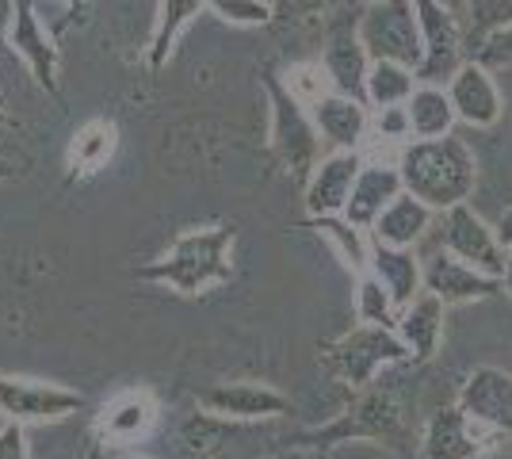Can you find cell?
<instances>
[{
  "mask_svg": "<svg viewBox=\"0 0 512 459\" xmlns=\"http://www.w3.org/2000/svg\"><path fill=\"white\" fill-rule=\"evenodd\" d=\"M272 96V150L283 161V169L291 180H299L302 188L310 184V176L318 169V127L306 119L299 96L291 88H283L276 77L264 81Z\"/></svg>",
  "mask_w": 512,
  "mask_h": 459,
  "instance_id": "cell-5",
  "label": "cell"
},
{
  "mask_svg": "<svg viewBox=\"0 0 512 459\" xmlns=\"http://www.w3.org/2000/svg\"><path fill=\"white\" fill-rule=\"evenodd\" d=\"M8 27H16V4L12 0H0V46L8 39Z\"/></svg>",
  "mask_w": 512,
  "mask_h": 459,
  "instance_id": "cell-34",
  "label": "cell"
},
{
  "mask_svg": "<svg viewBox=\"0 0 512 459\" xmlns=\"http://www.w3.org/2000/svg\"><path fill=\"white\" fill-rule=\"evenodd\" d=\"M325 8H329V0H272V12L283 23L310 20V16H321Z\"/></svg>",
  "mask_w": 512,
  "mask_h": 459,
  "instance_id": "cell-32",
  "label": "cell"
},
{
  "mask_svg": "<svg viewBox=\"0 0 512 459\" xmlns=\"http://www.w3.org/2000/svg\"><path fill=\"white\" fill-rule=\"evenodd\" d=\"M398 173L409 196L428 203L432 211H451L459 203H467L478 180L474 153L467 150L463 138H417L413 146L398 157Z\"/></svg>",
  "mask_w": 512,
  "mask_h": 459,
  "instance_id": "cell-1",
  "label": "cell"
},
{
  "mask_svg": "<svg viewBox=\"0 0 512 459\" xmlns=\"http://www.w3.org/2000/svg\"><path fill=\"white\" fill-rule=\"evenodd\" d=\"M360 43L371 62H398L421 69L425 62V35L413 0H375L360 12Z\"/></svg>",
  "mask_w": 512,
  "mask_h": 459,
  "instance_id": "cell-3",
  "label": "cell"
},
{
  "mask_svg": "<svg viewBox=\"0 0 512 459\" xmlns=\"http://www.w3.org/2000/svg\"><path fill=\"white\" fill-rule=\"evenodd\" d=\"M444 314L448 306L440 303L432 291H421L413 303L402 310L398 318V337L406 341V349L413 352V360H432L440 352V341H444Z\"/></svg>",
  "mask_w": 512,
  "mask_h": 459,
  "instance_id": "cell-17",
  "label": "cell"
},
{
  "mask_svg": "<svg viewBox=\"0 0 512 459\" xmlns=\"http://www.w3.org/2000/svg\"><path fill=\"white\" fill-rule=\"evenodd\" d=\"M448 96L455 115L470 123V127H493L501 119V92L493 85L490 69L482 66L478 58L474 62H463L455 69V77L448 81Z\"/></svg>",
  "mask_w": 512,
  "mask_h": 459,
  "instance_id": "cell-14",
  "label": "cell"
},
{
  "mask_svg": "<svg viewBox=\"0 0 512 459\" xmlns=\"http://www.w3.org/2000/svg\"><path fill=\"white\" fill-rule=\"evenodd\" d=\"M146 421H150L146 406H142L138 398H127L119 410H111V414H107V433H115V437H130V433H138Z\"/></svg>",
  "mask_w": 512,
  "mask_h": 459,
  "instance_id": "cell-30",
  "label": "cell"
},
{
  "mask_svg": "<svg viewBox=\"0 0 512 459\" xmlns=\"http://www.w3.org/2000/svg\"><path fill=\"white\" fill-rule=\"evenodd\" d=\"M432 226V207L421 203L417 196H402L386 207L383 215L371 226V238L383 241V245H394V249H413L417 241L425 238V230Z\"/></svg>",
  "mask_w": 512,
  "mask_h": 459,
  "instance_id": "cell-21",
  "label": "cell"
},
{
  "mask_svg": "<svg viewBox=\"0 0 512 459\" xmlns=\"http://www.w3.org/2000/svg\"><path fill=\"white\" fill-rule=\"evenodd\" d=\"M497 238H501V245H505V249L512 245V211L501 222H497Z\"/></svg>",
  "mask_w": 512,
  "mask_h": 459,
  "instance_id": "cell-35",
  "label": "cell"
},
{
  "mask_svg": "<svg viewBox=\"0 0 512 459\" xmlns=\"http://www.w3.org/2000/svg\"><path fill=\"white\" fill-rule=\"evenodd\" d=\"M413 352L406 349V341L398 337V329L386 326H356L352 333H344L337 345L325 349V360L329 368L341 375L348 387L363 391L367 383H375L379 368H390V364H402Z\"/></svg>",
  "mask_w": 512,
  "mask_h": 459,
  "instance_id": "cell-4",
  "label": "cell"
},
{
  "mask_svg": "<svg viewBox=\"0 0 512 459\" xmlns=\"http://www.w3.org/2000/svg\"><path fill=\"white\" fill-rule=\"evenodd\" d=\"M402 192H406V184H402L398 169H390V165H363L360 176H356V188H352V199L344 207V219L352 222V226H375V219Z\"/></svg>",
  "mask_w": 512,
  "mask_h": 459,
  "instance_id": "cell-16",
  "label": "cell"
},
{
  "mask_svg": "<svg viewBox=\"0 0 512 459\" xmlns=\"http://www.w3.org/2000/svg\"><path fill=\"white\" fill-rule=\"evenodd\" d=\"M318 230L329 241H333V245H337V253L344 257V264H352V268H363V264H371V253L363 249L360 230H356V226H352L348 219H337V215H321Z\"/></svg>",
  "mask_w": 512,
  "mask_h": 459,
  "instance_id": "cell-27",
  "label": "cell"
},
{
  "mask_svg": "<svg viewBox=\"0 0 512 459\" xmlns=\"http://www.w3.org/2000/svg\"><path fill=\"white\" fill-rule=\"evenodd\" d=\"M459 115L451 108V96L436 85H421L406 104V127L417 138H448L451 123Z\"/></svg>",
  "mask_w": 512,
  "mask_h": 459,
  "instance_id": "cell-23",
  "label": "cell"
},
{
  "mask_svg": "<svg viewBox=\"0 0 512 459\" xmlns=\"http://www.w3.org/2000/svg\"><path fill=\"white\" fill-rule=\"evenodd\" d=\"M0 459H27V440H23L20 421H8L0 429Z\"/></svg>",
  "mask_w": 512,
  "mask_h": 459,
  "instance_id": "cell-33",
  "label": "cell"
},
{
  "mask_svg": "<svg viewBox=\"0 0 512 459\" xmlns=\"http://www.w3.org/2000/svg\"><path fill=\"white\" fill-rule=\"evenodd\" d=\"M314 127H318V134H325V142H333L337 150H356L363 131H367L363 100H352V96H341V92L321 96V100H314Z\"/></svg>",
  "mask_w": 512,
  "mask_h": 459,
  "instance_id": "cell-20",
  "label": "cell"
},
{
  "mask_svg": "<svg viewBox=\"0 0 512 459\" xmlns=\"http://www.w3.org/2000/svg\"><path fill=\"white\" fill-rule=\"evenodd\" d=\"M8 176H12V169H8L4 161H0V180H8Z\"/></svg>",
  "mask_w": 512,
  "mask_h": 459,
  "instance_id": "cell-37",
  "label": "cell"
},
{
  "mask_svg": "<svg viewBox=\"0 0 512 459\" xmlns=\"http://www.w3.org/2000/svg\"><path fill=\"white\" fill-rule=\"evenodd\" d=\"M459 410L470 421L512 437V375L505 368H490V364L474 368L459 391Z\"/></svg>",
  "mask_w": 512,
  "mask_h": 459,
  "instance_id": "cell-11",
  "label": "cell"
},
{
  "mask_svg": "<svg viewBox=\"0 0 512 459\" xmlns=\"http://www.w3.org/2000/svg\"><path fill=\"white\" fill-rule=\"evenodd\" d=\"M321 66H325V77L333 81V88L341 96L367 100V69H371V58H367V50L360 43V16L341 12V16L329 20Z\"/></svg>",
  "mask_w": 512,
  "mask_h": 459,
  "instance_id": "cell-7",
  "label": "cell"
},
{
  "mask_svg": "<svg viewBox=\"0 0 512 459\" xmlns=\"http://www.w3.org/2000/svg\"><path fill=\"white\" fill-rule=\"evenodd\" d=\"M234 226H211V230H188L172 241V249L157 264L142 268L146 280L169 284L180 295H199L211 284L234 276L230 249H234Z\"/></svg>",
  "mask_w": 512,
  "mask_h": 459,
  "instance_id": "cell-2",
  "label": "cell"
},
{
  "mask_svg": "<svg viewBox=\"0 0 512 459\" xmlns=\"http://www.w3.org/2000/svg\"><path fill=\"white\" fill-rule=\"evenodd\" d=\"M421 452H425V459H474L478 456V440L470 433V417L459 406L436 410L425 429Z\"/></svg>",
  "mask_w": 512,
  "mask_h": 459,
  "instance_id": "cell-22",
  "label": "cell"
},
{
  "mask_svg": "<svg viewBox=\"0 0 512 459\" xmlns=\"http://www.w3.org/2000/svg\"><path fill=\"white\" fill-rule=\"evenodd\" d=\"M478 62L482 66H512V27L497 31L478 46Z\"/></svg>",
  "mask_w": 512,
  "mask_h": 459,
  "instance_id": "cell-31",
  "label": "cell"
},
{
  "mask_svg": "<svg viewBox=\"0 0 512 459\" xmlns=\"http://www.w3.org/2000/svg\"><path fill=\"white\" fill-rule=\"evenodd\" d=\"M199 12H203V0H161V16H157L153 43H150V66L153 69L165 66V58H169L176 35H180Z\"/></svg>",
  "mask_w": 512,
  "mask_h": 459,
  "instance_id": "cell-25",
  "label": "cell"
},
{
  "mask_svg": "<svg viewBox=\"0 0 512 459\" xmlns=\"http://www.w3.org/2000/svg\"><path fill=\"white\" fill-rule=\"evenodd\" d=\"M425 291H432L444 306H459L478 303V299H490L497 291H505V280H497L490 272L459 261L448 249H440V253H432L425 261Z\"/></svg>",
  "mask_w": 512,
  "mask_h": 459,
  "instance_id": "cell-10",
  "label": "cell"
},
{
  "mask_svg": "<svg viewBox=\"0 0 512 459\" xmlns=\"http://www.w3.org/2000/svg\"><path fill=\"white\" fill-rule=\"evenodd\" d=\"M12 46L20 54L23 62L31 66L35 81L54 96L58 85H54V69H58V50L50 46V39L43 35L39 27V16L31 8V0H16V27H12Z\"/></svg>",
  "mask_w": 512,
  "mask_h": 459,
  "instance_id": "cell-19",
  "label": "cell"
},
{
  "mask_svg": "<svg viewBox=\"0 0 512 459\" xmlns=\"http://www.w3.org/2000/svg\"><path fill=\"white\" fill-rule=\"evenodd\" d=\"M199 406L214 417H230V421H256V417H283L291 410V402L279 391L264 383H226L199 394Z\"/></svg>",
  "mask_w": 512,
  "mask_h": 459,
  "instance_id": "cell-15",
  "label": "cell"
},
{
  "mask_svg": "<svg viewBox=\"0 0 512 459\" xmlns=\"http://www.w3.org/2000/svg\"><path fill=\"white\" fill-rule=\"evenodd\" d=\"M214 16L230 23H245V27H264V23L276 20L272 12V0H203Z\"/></svg>",
  "mask_w": 512,
  "mask_h": 459,
  "instance_id": "cell-29",
  "label": "cell"
},
{
  "mask_svg": "<svg viewBox=\"0 0 512 459\" xmlns=\"http://www.w3.org/2000/svg\"><path fill=\"white\" fill-rule=\"evenodd\" d=\"M402 406H398V398L390 387H375V391H367L356 402V410L348 417H341L337 425H329L325 433H318L321 440H386V437H398V429H402Z\"/></svg>",
  "mask_w": 512,
  "mask_h": 459,
  "instance_id": "cell-12",
  "label": "cell"
},
{
  "mask_svg": "<svg viewBox=\"0 0 512 459\" xmlns=\"http://www.w3.org/2000/svg\"><path fill=\"white\" fill-rule=\"evenodd\" d=\"M363 161L356 150H337L333 157H325L310 184H306V211L321 219V215H344L352 188H356V176H360Z\"/></svg>",
  "mask_w": 512,
  "mask_h": 459,
  "instance_id": "cell-13",
  "label": "cell"
},
{
  "mask_svg": "<svg viewBox=\"0 0 512 459\" xmlns=\"http://www.w3.org/2000/svg\"><path fill=\"white\" fill-rule=\"evenodd\" d=\"M81 406H85V398L77 391H65L58 383L0 375V414H8L12 421H58Z\"/></svg>",
  "mask_w": 512,
  "mask_h": 459,
  "instance_id": "cell-9",
  "label": "cell"
},
{
  "mask_svg": "<svg viewBox=\"0 0 512 459\" xmlns=\"http://www.w3.org/2000/svg\"><path fill=\"white\" fill-rule=\"evenodd\" d=\"M444 249L455 253L459 261L474 264L482 272H490L497 280H505V268H509V249L501 245L497 230L486 226L470 211L467 203L444 211Z\"/></svg>",
  "mask_w": 512,
  "mask_h": 459,
  "instance_id": "cell-8",
  "label": "cell"
},
{
  "mask_svg": "<svg viewBox=\"0 0 512 459\" xmlns=\"http://www.w3.org/2000/svg\"><path fill=\"white\" fill-rule=\"evenodd\" d=\"M371 268H375V276L390 291L394 306H402V310L425 291V264L417 261L413 249H394V245L375 241L371 245Z\"/></svg>",
  "mask_w": 512,
  "mask_h": 459,
  "instance_id": "cell-18",
  "label": "cell"
},
{
  "mask_svg": "<svg viewBox=\"0 0 512 459\" xmlns=\"http://www.w3.org/2000/svg\"><path fill=\"white\" fill-rule=\"evenodd\" d=\"M509 257H512V245H509Z\"/></svg>",
  "mask_w": 512,
  "mask_h": 459,
  "instance_id": "cell-40",
  "label": "cell"
},
{
  "mask_svg": "<svg viewBox=\"0 0 512 459\" xmlns=\"http://www.w3.org/2000/svg\"><path fill=\"white\" fill-rule=\"evenodd\" d=\"M360 4H375V0H360Z\"/></svg>",
  "mask_w": 512,
  "mask_h": 459,
  "instance_id": "cell-39",
  "label": "cell"
},
{
  "mask_svg": "<svg viewBox=\"0 0 512 459\" xmlns=\"http://www.w3.org/2000/svg\"><path fill=\"white\" fill-rule=\"evenodd\" d=\"M356 306H360V322H367V326H386V329L398 326V318H394V299H390V291L383 287L379 276H363Z\"/></svg>",
  "mask_w": 512,
  "mask_h": 459,
  "instance_id": "cell-28",
  "label": "cell"
},
{
  "mask_svg": "<svg viewBox=\"0 0 512 459\" xmlns=\"http://www.w3.org/2000/svg\"><path fill=\"white\" fill-rule=\"evenodd\" d=\"M413 8H417V20H421V35H425V62L417 69V81L421 85L451 81L455 69L463 66V54H467L463 27L455 23V16L440 0H413Z\"/></svg>",
  "mask_w": 512,
  "mask_h": 459,
  "instance_id": "cell-6",
  "label": "cell"
},
{
  "mask_svg": "<svg viewBox=\"0 0 512 459\" xmlns=\"http://www.w3.org/2000/svg\"><path fill=\"white\" fill-rule=\"evenodd\" d=\"M417 92V69L398 66V62H371L367 69V100L375 108H398L409 104V96Z\"/></svg>",
  "mask_w": 512,
  "mask_h": 459,
  "instance_id": "cell-24",
  "label": "cell"
},
{
  "mask_svg": "<svg viewBox=\"0 0 512 459\" xmlns=\"http://www.w3.org/2000/svg\"><path fill=\"white\" fill-rule=\"evenodd\" d=\"M505 291H509V299H512V257H509V268H505Z\"/></svg>",
  "mask_w": 512,
  "mask_h": 459,
  "instance_id": "cell-36",
  "label": "cell"
},
{
  "mask_svg": "<svg viewBox=\"0 0 512 459\" xmlns=\"http://www.w3.org/2000/svg\"><path fill=\"white\" fill-rule=\"evenodd\" d=\"M512 27V0H467V27L463 39L478 54V46L486 43L490 35Z\"/></svg>",
  "mask_w": 512,
  "mask_h": 459,
  "instance_id": "cell-26",
  "label": "cell"
},
{
  "mask_svg": "<svg viewBox=\"0 0 512 459\" xmlns=\"http://www.w3.org/2000/svg\"><path fill=\"white\" fill-rule=\"evenodd\" d=\"M474 459H501V456H482V452H478V456H474Z\"/></svg>",
  "mask_w": 512,
  "mask_h": 459,
  "instance_id": "cell-38",
  "label": "cell"
}]
</instances>
